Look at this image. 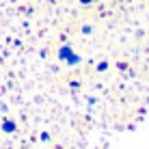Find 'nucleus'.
Here are the masks:
<instances>
[{
    "instance_id": "nucleus-1",
    "label": "nucleus",
    "mask_w": 149,
    "mask_h": 149,
    "mask_svg": "<svg viewBox=\"0 0 149 149\" xmlns=\"http://www.w3.org/2000/svg\"><path fill=\"white\" fill-rule=\"evenodd\" d=\"M58 58L65 61L67 65H78V63H80V56L74 54V50H71L69 45H63V48L58 50Z\"/></svg>"
},
{
    "instance_id": "nucleus-2",
    "label": "nucleus",
    "mask_w": 149,
    "mask_h": 149,
    "mask_svg": "<svg viewBox=\"0 0 149 149\" xmlns=\"http://www.w3.org/2000/svg\"><path fill=\"white\" fill-rule=\"evenodd\" d=\"M2 130L7 132V134H11V132H15L17 130V125H15L13 121H9V119H4V123H2Z\"/></svg>"
},
{
    "instance_id": "nucleus-3",
    "label": "nucleus",
    "mask_w": 149,
    "mask_h": 149,
    "mask_svg": "<svg viewBox=\"0 0 149 149\" xmlns=\"http://www.w3.org/2000/svg\"><path fill=\"white\" fill-rule=\"evenodd\" d=\"M108 69V63L106 61H102V63H97V71H106Z\"/></svg>"
},
{
    "instance_id": "nucleus-4",
    "label": "nucleus",
    "mask_w": 149,
    "mask_h": 149,
    "mask_svg": "<svg viewBox=\"0 0 149 149\" xmlns=\"http://www.w3.org/2000/svg\"><path fill=\"white\" fill-rule=\"evenodd\" d=\"M82 33H84V35H91V33H93V28H91L89 24H84V26H82Z\"/></svg>"
},
{
    "instance_id": "nucleus-5",
    "label": "nucleus",
    "mask_w": 149,
    "mask_h": 149,
    "mask_svg": "<svg viewBox=\"0 0 149 149\" xmlns=\"http://www.w3.org/2000/svg\"><path fill=\"white\" fill-rule=\"evenodd\" d=\"M69 86H71V89H74V91H78V89H80V82H76V80H71V82H69Z\"/></svg>"
},
{
    "instance_id": "nucleus-6",
    "label": "nucleus",
    "mask_w": 149,
    "mask_h": 149,
    "mask_svg": "<svg viewBox=\"0 0 149 149\" xmlns=\"http://www.w3.org/2000/svg\"><path fill=\"white\" fill-rule=\"evenodd\" d=\"M91 2H93V0H80V4H84V7H89Z\"/></svg>"
}]
</instances>
